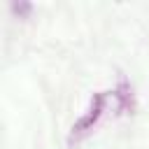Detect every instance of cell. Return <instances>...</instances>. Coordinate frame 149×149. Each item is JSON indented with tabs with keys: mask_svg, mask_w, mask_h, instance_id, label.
<instances>
[{
	"mask_svg": "<svg viewBox=\"0 0 149 149\" xmlns=\"http://www.w3.org/2000/svg\"><path fill=\"white\" fill-rule=\"evenodd\" d=\"M102 109H105V93H95V95L91 98V102H88V109H86V112L77 119V123L72 126V137L79 140V137H84L88 130H93V126L98 123Z\"/></svg>",
	"mask_w": 149,
	"mask_h": 149,
	"instance_id": "obj_1",
	"label": "cell"
},
{
	"mask_svg": "<svg viewBox=\"0 0 149 149\" xmlns=\"http://www.w3.org/2000/svg\"><path fill=\"white\" fill-rule=\"evenodd\" d=\"M30 9H33V7H30V2H12V12H14V14H19V16H26Z\"/></svg>",
	"mask_w": 149,
	"mask_h": 149,
	"instance_id": "obj_2",
	"label": "cell"
}]
</instances>
